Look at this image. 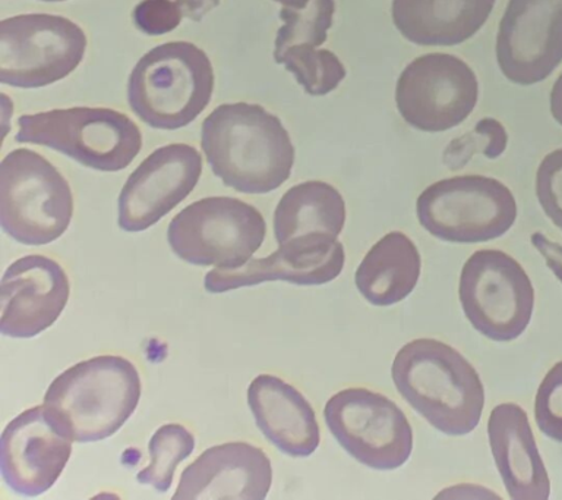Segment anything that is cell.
Masks as SVG:
<instances>
[{
	"instance_id": "8",
	"label": "cell",
	"mask_w": 562,
	"mask_h": 500,
	"mask_svg": "<svg viewBox=\"0 0 562 500\" xmlns=\"http://www.w3.org/2000/svg\"><path fill=\"white\" fill-rule=\"evenodd\" d=\"M266 234V219L254 205L232 197H209L176 214L167 241L189 265L237 269L261 248Z\"/></svg>"
},
{
	"instance_id": "28",
	"label": "cell",
	"mask_w": 562,
	"mask_h": 500,
	"mask_svg": "<svg viewBox=\"0 0 562 500\" xmlns=\"http://www.w3.org/2000/svg\"><path fill=\"white\" fill-rule=\"evenodd\" d=\"M535 188L543 213L562 231V148L548 153L540 162Z\"/></svg>"
},
{
	"instance_id": "18",
	"label": "cell",
	"mask_w": 562,
	"mask_h": 500,
	"mask_svg": "<svg viewBox=\"0 0 562 500\" xmlns=\"http://www.w3.org/2000/svg\"><path fill=\"white\" fill-rule=\"evenodd\" d=\"M272 485L271 460L261 447L228 442L209 447L183 469L173 499L262 500Z\"/></svg>"
},
{
	"instance_id": "29",
	"label": "cell",
	"mask_w": 562,
	"mask_h": 500,
	"mask_svg": "<svg viewBox=\"0 0 562 500\" xmlns=\"http://www.w3.org/2000/svg\"><path fill=\"white\" fill-rule=\"evenodd\" d=\"M183 16L180 0H143L134 10L136 29L148 36L173 32Z\"/></svg>"
},
{
	"instance_id": "4",
	"label": "cell",
	"mask_w": 562,
	"mask_h": 500,
	"mask_svg": "<svg viewBox=\"0 0 562 500\" xmlns=\"http://www.w3.org/2000/svg\"><path fill=\"white\" fill-rule=\"evenodd\" d=\"M213 91V65L205 52L192 43L170 42L154 47L132 69L127 102L151 129L175 131L205 111Z\"/></svg>"
},
{
	"instance_id": "36",
	"label": "cell",
	"mask_w": 562,
	"mask_h": 500,
	"mask_svg": "<svg viewBox=\"0 0 562 500\" xmlns=\"http://www.w3.org/2000/svg\"><path fill=\"white\" fill-rule=\"evenodd\" d=\"M40 2H65V0H40Z\"/></svg>"
},
{
	"instance_id": "19",
	"label": "cell",
	"mask_w": 562,
	"mask_h": 500,
	"mask_svg": "<svg viewBox=\"0 0 562 500\" xmlns=\"http://www.w3.org/2000/svg\"><path fill=\"white\" fill-rule=\"evenodd\" d=\"M487 441L512 500H547L551 480L536 443L529 415L518 403H498L487 419Z\"/></svg>"
},
{
	"instance_id": "33",
	"label": "cell",
	"mask_w": 562,
	"mask_h": 500,
	"mask_svg": "<svg viewBox=\"0 0 562 500\" xmlns=\"http://www.w3.org/2000/svg\"><path fill=\"white\" fill-rule=\"evenodd\" d=\"M180 3H182L184 16L200 23L209 12L220 5V0H180Z\"/></svg>"
},
{
	"instance_id": "5",
	"label": "cell",
	"mask_w": 562,
	"mask_h": 500,
	"mask_svg": "<svg viewBox=\"0 0 562 500\" xmlns=\"http://www.w3.org/2000/svg\"><path fill=\"white\" fill-rule=\"evenodd\" d=\"M18 143L64 153L87 168L117 173L138 156L143 135L125 113L105 108H70L18 118Z\"/></svg>"
},
{
	"instance_id": "10",
	"label": "cell",
	"mask_w": 562,
	"mask_h": 500,
	"mask_svg": "<svg viewBox=\"0 0 562 500\" xmlns=\"http://www.w3.org/2000/svg\"><path fill=\"white\" fill-rule=\"evenodd\" d=\"M324 420L338 445L364 467L393 471L411 459V421L385 395L367 388L342 389L325 403Z\"/></svg>"
},
{
	"instance_id": "6",
	"label": "cell",
	"mask_w": 562,
	"mask_h": 500,
	"mask_svg": "<svg viewBox=\"0 0 562 500\" xmlns=\"http://www.w3.org/2000/svg\"><path fill=\"white\" fill-rule=\"evenodd\" d=\"M419 225L450 244H483L498 240L516 225V197L499 179L457 175L439 179L416 200Z\"/></svg>"
},
{
	"instance_id": "12",
	"label": "cell",
	"mask_w": 562,
	"mask_h": 500,
	"mask_svg": "<svg viewBox=\"0 0 562 500\" xmlns=\"http://www.w3.org/2000/svg\"><path fill=\"white\" fill-rule=\"evenodd\" d=\"M394 98L407 125L422 133L441 134L472 115L479 102V80L459 56L434 52L406 65Z\"/></svg>"
},
{
	"instance_id": "17",
	"label": "cell",
	"mask_w": 562,
	"mask_h": 500,
	"mask_svg": "<svg viewBox=\"0 0 562 500\" xmlns=\"http://www.w3.org/2000/svg\"><path fill=\"white\" fill-rule=\"evenodd\" d=\"M69 292L64 267L52 258L26 256L13 262L2 278L0 332L16 340L40 335L60 318Z\"/></svg>"
},
{
	"instance_id": "21",
	"label": "cell",
	"mask_w": 562,
	"mask_h": 500,
	"mask_svg": "<svg viewBox=\"0 0 562 500\" xmlns=\"http://www.w3.org/2000/svg\"><path fill=\"white\" fill-rule=\"evenodd\" d=\"M496 0H393L391 19L403 38L416 46L452 47L476 36Z\"/></svg>"
},
{
	"instance_id": "30",
	"label": "cell",
	"mask_w": 562,
	"mask_h": 500,
	"mask_svg": "<svg viewBox=\"0 0 562 500\" xmlns=\"http://www.w3.org/2000/svg\"><path fill=\"white\" fill-rule=\"evenodd\" d=\"M476 142L474 152L481 151L483 157L495 160L503 156L508 147V133L505 126L495 118H483L469 134Z\"/></svg>"
},
{
	"instance_id": "13",
	"label": "cell",
	"mask_w": 562,
	"mask_h": 500,
	"mask_svg": "<svg viewBox=\"0 0 562 500\" xmlns=\"http://www.w3.org/2000/svg\"><path fill=\"white\" fill-rule=\"evenodd\" d=\"M495 56L513 85L529 87L551 77L562 64V0H508Z\"/></svg>"
},
{
	"instance_id": "22",
	"label": "cell",
	"mask_w": 562,
	"mask_h": 500,
	"mask_svg": "<svg viewBox=\"0 0 562 500\" xmlns=\"http://www.w3.org/2000/svg\"><path fill=\"white\" fill-rule=\"evenodd\" d=\"M420 274L419 248L406 234L393 231L364 254L356 269L355 284L369 304L391 307L415 291Z\"/></svg>"
},
{
	"instance_id": "9",
	"label": "cell",
	"mask_w": 562,
	"mask_h": 500,
	"mask_svg": "<svg viewBox=\"0 0 562 500\" xmlns=\"http://www.w3.org/2000/svg\"><path fill=\"white\" fill-rule=\"evenodd\" d=\"M461 309L486 340L513 342L533 318L535 288L525 267L501 249H477L465 260L459 280Z\"/></svg>"
},
{
	"instance_id": "26",
	"label": "cell",
	"mask_w": 562,
	"mask_h": 500,
	"mask_svg": "<svg viewBox=\"0 0 562 500\" xmlns=\"http://www.w3.org/2000/svg\"><path fill=\"white\" fill-rule=\"evenodd\" d=\"M336 14V0H311L303 10L283 7V21L276 37L274 55L292 46H323Z\"/></svg>"
},
{
	"instance_id": "35",
	"label": "cell",
	"mask_w": 562,
	"mask_h": 500,
	"mask_svg": "<svg viewBox=\"0 0 562 500\" xmlns=\"http://www.w3.org/2000/svg\"><path fill=\"white\" fill-rule=\"evenodd\" d=\"M272 2L280 3V5L293 8V10H303L311 2V0H272Z\"/></svg>"
},
{
	"instance_id": "20",
	"label": "cell",
	"mask_w": 562,
	"mask_h": 500,
	"mask_svg": "<svg viewBox=\"0 0 562 500\" xmlns=\"http://www.w3.org/2000/svg\"><path fill=\"white\" fill-rule=\"evenodd\" d=\"M255 423L283 454L306 458L318 449L321 430L314 408L296 388L280 377H255L248 388Z\"/></svg>"
},
{
	"instance_id": "14",
	"label": "cell",
	"mask_w": 562,
	"mask_h": 500,
	"mask_svg": "<svg viewBox=\"0 0 562 500\" xmlns=\"http://www.w3.org/2000/svg\"><path fill=\"white\" fill-rule=\"evenodd\" d=\"M202 174V157L188 144L157 148L131 174L119 196V226L143 232L182 203Z\"/></svg>"
},
{
	"instance_id": "31",
	"label": "cell",
	"mask_w": 562,
	"mask_h": 500,
	"mask_svg": "<svg viewBox=\"0 0 562 500\" xmlns=\"http://www.w3.org/2000/svg\"><path fill=\"white\" fill-rule=\"evenodd\" d=\"M530 243L536 252L542 256L547 263L548 269L555 275V278L562 284V244L549 240L542 232H535L530 236Z\"/></svg>"
},
{
	"instance_id": "24",
	"label": "cell",
	"mask_w": 562,
	"mask_h": 500,
	"mask_svg": "<svg viewBox=\"0 0 562 500\" xmlns=\"http://www.w3.org/2000/svg\"><path fill=\"white\" fill-rule=\"evenodd\" d=\"M274 60L296 78L306 95L315 98L333 93L347 77L345 64L336 54L314 46L289 47L274 55Z\"/></svg>"
},
{
	"instance_id": "32",
	"label": "cell",
	"mask_w": 562,
	"mask_h": 500,
	"mask_svg": "<svg viewBox=\"0 0 562 500\" xmlns=\"http://www.w3.org/2000/svg\"><path fill=\"white\" fill-rule=\"evenodd\" d=\"M437 498H463V499H487V498H499V495L494 491L487 490L486 487L476 485H459L448 487L443 489L441 493L437 495Z\"/></svg>"
},
{
	"instance_id": "2",
	"label": "cell",
	"mask_w": 562,
	"mask_h": 500,
	"mask_svg": "<svg viewBox=\"0 0 562 500\" xmlns=\"http://www.w3.org/2000/svg\"><path fill=\"white\" fill-rule=\"evenodd\" d=\"M391 377L400 397L438 432L465 436L481 423L485 386L472 363L446 342H407L395 354Z\"/></svg>"
},
{
	"instance_id": "23",
	"label": "cell",
	"mask_w": 562,
	"mask_h": 500,
	"mask_svg": "<svg viewBox=\"0 0 562 500\" xmlns=\"http://www.w3.org/2000/svg\"><path fill=\"white\" fill-rule=\"evenodd\" d=\"M346 201L331 184L306 181L284 192L274 212L277 244L306 235L338 238L346 225Z\"/></svg>"
},
{
	"instance_id": "1",
	"label": "cell",
	"mask_w": 562,
	"mask_h": 500,
	"mask_svg": "<svg viewBox=\"0 0 562 500\" xmlns=\"http://www.w3.org/2000/svg\"><path fill=\"white\" fill-rule=\"evenodd\" d=\"M201 147L215 177L244 195H268L283 186L294 165L292 138L259 104H222L205 118Z\"/></svg>"
},
{
	"instance_id": "34",
	"label": "cell",
	"mask_w": 562,
	"mask_h": 500,
	"mask_svg": "<svg viewBox=\"0 0 562 500\" xmlns=\"http://www.w3.org/2000/svg\"><path fill=\"white\" fill-rule=\"evenodd\" d=\"M549 111L557 124L562 126V73L553 82L551 95H549Z\"/></svg>"
},
{
	"instance_id": "27",
	"label": "cell",
	"mask_w": 562,
	"mask_h": 500,
	"mask_svg": "<svg viewBox=\"0 0 562 500\" xmlns=\"http://www.w3.org/2000/svg\"><path fill=\"white\" fill-rule=\"evenodd\" d=\"M535 421L540 433L562 443V359L543 377L535 398Z\"/></svg>"
},
{
	"instance_id": "15",
	"label": "cell",
	"mask_w": 562,
	"mask_h": 500,
	"mask_svg": "<svg viewBox=\"0 0 562 500\" xmlns=\"http://www.w3.org/2000/svg\"><path fill=\"white\" fill-rule=\"evenodd\" d=\"M72 454V438L59 427L46 405L30 408L4 427L0 438V469L18 495H43L64 473Z\"/></svg>"
},
{
	"instance_id": "11",
	"label": "cell",
	"mask_w": 562,
	"mask_h": 500,
	"mask_svg": "<svg viewBox=\"0 0 562 500\" xmlns=\"http://www.w3.org/2000/svg\"><path fill=\"white\" fill-rule=\"evenodd\" d=\"M86 49V33L64 16L26 14L3 20L0 82L16 89L50 86L79 67Z\"/></svg>"
},
{
	"instance_id": "3",
	"label": "cell",
	"mask_w": 562,
	"mask_h": 500,
	"mask_svg": "<svg viewBox=\"0 0 562 500\" xmlns=\"http://www.w3.org/2000/svg\"><path fill=\"white\" fill-rule=\"evenodd\" d=\"M139 373L130 359L100 355L57 376L44 405L75 442L113 436L134 414L140 398Z\"/></svg>"
},
{
	"instance_id": "16",
	"label": "cell",
	"mask_w": 562,
	"mask_h": 500,
	"mask_svg": "<svg viewBox=\"0 0 562 500\" xmlns=\"http://www.w3.org/2000/svg\"><path fill=\"white\" fill-rule=\"evenodd\" d=\"M346 252L331 235H306L280 244L271 256L250 258L237 269H215L205 275L209 292L222 293L263 282L318 287L333 282L345 270Z\"/></svg>"
},
{
	"instance_id": "25",
	"label": "cell",
	"mask_w": 562,
	"mask_h": 500,
	"mask_svg": "<svg viewBox=\"0 0 562 500\" xmlns=\"http://www.w3.org/2000/svg\"><path fill=\"white\" fill-rule=\"evenodd\" d=\"M195 449V437L180 424L161 425L149 441V464L138 473L140 485L153 486L161 491L169 490L178 465Z\"/></svg>"
},
{
	"instance_id": "7",
	"label": "cell",
	"mask_w": 562,
	"mask_h": 500,
	"mask_svg": "<svg viewBox=\"0 0 562 500\" xmlns=\"http://www.w3.org/2000/svg\"><path fill=\"white\" fill-rule=\"evenodd\" d=\"M74 214L68 181L42 155L16 148L0 165V223L16 243L46 245L59 240Z\"/></svg>"
}]
</instances>
